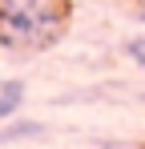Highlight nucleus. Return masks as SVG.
I'll return each instance as SVG.
<instances>
[{
    "mask_svg": "<svg viewBox=\"0 0 145 149\" xmlns=\"http://www.w3.org/2000/svg\"><path fill=\"white\" fill-rule=\"evenodd\" d=\"M69 28L65 0H0V49L36 52L52 49Z\"/></svg>",
    "mask_w": 145,
    "mask_h": 149,
    "instance_id": "obj_1",
    "label": "nucleus"
},
{
    "mask_svg": "<svg viewBox=\"0 0 145 149\" xmlns=\"http://www.w3.org/2000/svg\"><path fill=\"white\" fill-rule=\"evenodd\" d=\"M24 81L20 77H0V121H12L24 105Z\"/></svg>",
    "mask_w": 145,
    "mask_h": 149,
    "instance_id": "obj_2",
    "label": "nucleus"
},
{
    "mask_svg": "<svg viewBox=\"0 0 145 149\" xmlns=\"http://www.w3.org/2000/svg\"><path fill=\"white\" fill-rule=\"evenodd\" d=\"M24 137H40V125L36 121H20V125H4L0 129V145L4 141H24Z\"/></svg>",
    "mask_w": 145,
    "mask_h": 149,
    "instance_id": "obj_3",
    "label": "nucleus"
},
{
    "mask_svg": "<svg viewBox=\"0 0 145 149\" xmlns=\"http://www.w3.org/2000/svg\"><path fill=\"white\" fill-rule=\"evenodd\" d=\"M125 56H129L133 65H141V69H145V36H133V40H125Z\"/></svg>",
    "mask_w": 145,
    "mask_h": 149,
    "instance_id": "obj_4",
    "label": "nucleus"
},
{
    "mask_svg": "<svg viewBox=\"0 0 145 149\" xmlns=\"http://www.w3.org/2000/svg\"><path fill=\"white\" fill-rule=\"evenodd\" d=\"M141 20H145V12H141Z\"/></svg>",
    "mask_w": 145,
    "mask_h": 149,
    "instance_id": "obj_5",
    "label": "nucleus"
}]
</instances>
